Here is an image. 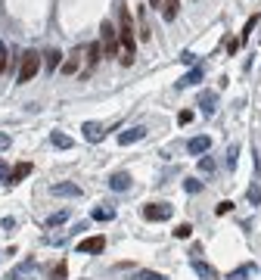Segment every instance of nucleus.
<instances>
[{"label": "nucleus", "mask_w": 261, "mask_h": 280, "mask_svg": "<svg viewBox=\"0 0 261 280\" xmlns=\"http://www.w3.org/2000/svg\"><path fill=\"white\" fill-rule=\"evenodd\" d=\"M227 165H230V168L237 165V146H230V152H227Z\"/></svg>", "instance_id": "nucleus-32"}, {"label": "nucleus", "mask_w": 261, "mask_h": 280, "mask_svg": "<svg viewBox=\"0 0 261 280\" xmlns=\"http://www.w3.org/2000/svg\"><path fill=\"white\" fill-rule=\"evenodd\" d=\"M41 72V56L35 53V50H28V53H22V66H19V84H28L35 75Z\"/></svg>", "instance_id": "nucleus-2"}, {"label": "nucleus", "mask_w": 261, "mask_h": 280, "mask_svg": "<svg viewBox=\"0 0 261 280\" xmlns=\"http://www.w3.org/2000/svg\"><path fill=\"white\" fill-rule=\"evenodd\" d=\"M103 249H106V237H87V240L78 243V252H81V256H96Z\"/></svg>", "instance_id": "nucleus-5"}, {"label": "nucleus", "mask_w": 261, "mask_h": 280, "mask_svg": "<svg viewBox=\"0 0 261 280\" xmlns=\"http://www.w3.org/2000/svg\"><path fill=\"white\" fill-rule=\"evenodd\" d=\"M103 50H106V56H112L115 50H118V28L112 22H103Z\"/></svg>", "instance_id": "nucleus-4"}, {"label": "nucleus", "mask_w": 261, "mask_h": 280, "mask_svg": "<svg viewBox=\"0 0 261 280\" xmlns=\"http://www.w3.org/2000/svg\"><path fill=\"white\" fill-rule=\"evenodd\" d=\"M112 218H115V209H103V206L93 209V221H112Z\"/></svg>", "instance_id": "nucleus-22"}, {"label": "nucleus", "mask_w": 261, "mask_h": 280, "mask_svg": "<svg viewBox=\"0 0 261 280\" xmlns=\"http://www.w3.org/2000/svg\"><path fill=\"white\" fill-rule=\"evenodd\" d=\"M177 10H180V0H165V4H162V19L165 22H174L177 19Z\"/></svg>", "instance_id": "nucleus-15"}, {"label": "nucleus", "mask_w": 261, "mask_h": 280, "mask_svg": "<svg viewBox=\"0 0 261 280\" xmlns=\"http://www.w3.org/2000/svg\"><path fill=\"white\" fill-rule=\"evenodd\" d=\"M100 53H103V44H90L87 47V69H93L100 63Z\"/></svg>", "instance_id": "nucleus-19"}, {"label": "nucleus", "mask_w": 261, "mask_h": 280, "mask_svg": "<svg viewBox=\"0 0 261 280\" xmlns=\"http://www.w3.org/2000/svg\"><path fill=\"white\" fill-rule=\"evenodd\" d=\"M199 171H205V174H212V171H215V162L208 159V156H205V159H199Z\"/></svg>", "instance_id": "nucleus-28"}, {"label": "nucleus", "mask_w": 261, "mask_h": 280, "mask_svg": "<svg viewBox=\"0 0 261 280\" xmlns=\"http://www.w3.org/2000/svg\"><path fill=\"white\" fill-rule=\"evenodd\" d=\"M50 140H53V146H59V149H72L75 146V140L69 134H62V131H53V137H50Z\"/></svg>", "instance_id": "nucleus-16"}, {"label": "nucleus", "mask_w": 261, "mask_h": 280, "mask_svg": "<svg viewBox=\"0 0 261 280\" xmlns=\"http://www.w3.org/2000/svg\"><path fill=\"white\" fill-rule=\"evenodd\" d=\"M4 69H7V53H4V56H0V72H4Z\"/></svg>", "instance_id": "nucleus-35"}, {"label": "nucleus", "mask_w": 261, "mask_h": 280, "mask_svg": "<svg viewBox=\"0 0 261 280\" xmlns=\"http://www.w3.org/2000/svg\"><path fill=\"white\" fill-rule=\"evenodd\" d=\"M50 190H53L56 196H81V187H78V184H72V181H62V184H53V187H50Z\"/></svg>", "instance_id": "nucleus-11"}, {"label": "nucleus", "mask_w": 261, "mask_h": 280, "mask_svg": "<svg viewBox=\"0 0 261 280\" xmlns=\"http://www.w3.org/2000/svg\"><path fill=\"white\" fill-rule=\"evenodd\" d=\"M66 218H69V212H56V215H50V218H47V227H56V224H62Z\"/></svg>", "instance_id": "nucleus-25"}, {"label": "nucleus", "mask_w": 261, "mask_h": 280, "mask_svg": "<svg viewBox=\"0 0 261 280\" xmlns=\"http://www.w3.org/2000/svg\"><path fill=\"white\" fill-rule=\"evenodd\" d=\"M255 271H258L255 265H240L237 271H230V280H246V277H252Z\"/></svg>", "instance_id": "nucleus-17"}, {"label": "nucleus", "mask_w": 261, "mask_h": 280, "mask_svg": "<svg viewBox=\"0 0 261 280\" xmlns=\"http://www.w3.org/2000/svg\"><path fill=\"white\" fill-rule=\"evenodd\" d=\"M187 149L193 152V156H199V152H208V149H212V137H208V134H199V137H193V140L187 143Z\"/></svg>", "instance_id": "nucleus-9"}, {"label": "nucleus", "mask_w": 261, "mask_h": 280, "mask_svg": "<svg viewBox=\"0 0 261 280\" xmlns=\"http://www.w3.org/2000/svg\"><path fill=\"white\" fill-rule=\"evenodd\" d=\"M174 209L168 206V202H149V206H143V218L146 221H171Z\"/></svg>", "instance_id": "nucleus-3"}, {"label": "nucleus", "mask_w": 261, "mask_h": 280, "mask_svg": "<svg viewBox=\"0 0 261 280\" xmlns=\"http://www.w3.org/2000/svg\"><path fill=\"white\" fill-rule=\"evenodd\" d=\"M10 146V134H0V149H7Z\"/></svg>", "instance_id": "nucleus-34"}, {"label": "nucleus", "mask_w": 261, "mask_h": 280, "mask_svg": "<svg viewBox=\"0 0 261 280\" xmlns=\"http://www.w3.org/2000/svg\"><path fill=\"white\" fill-rule=\"evenodd\" d=\"M143 137H146V128H143V125H137V128L121 131V134H118V143H121V146H130V143H137V140H143Z\"/></svg>", "instance_id": "nucleus-7"}, {"label": "nucleus", "mask_w": 261, "mask_h": 280, "mask_svg": "<svg viewBox=\"0 0 261 280\" xmlns=\"http://www.w3.org/2000/svg\"><path fill=\"white\" fill-rule=\"evenodd\" d=\"M215 100H218L215 94H202V97H199V106H202L205 115H212V112H215Z\"/></svg>", "instance_id": "nucleus-18"}, {"label": "nucleus", "mask_w": 261, "mask_h": 280, "mask_svg": "<svg viewBox=\"0 0 261 280\" xmlns=\"http://www.w3.org/2000/svg\"><path fill=\"white\" fill-rule=\"evenodd\" d=\"M230 209H233V202H218V209H215V212H218V215H227Z\"/></svg>", "instance_id": "nucleus-30"}, {"label": "nucleus", "mask_w": 261, "mask_h": 280, "mask_svg": "<svg viewBox=\"0 0 261 280\" xmlns=\"http://www.w3.org/2000/svg\"><path fill=\"white\" fill-rule=\"evenodd\" d=\"M78 63H81V47L69 53V59L62 63V72H66V75H75V72H78Z\"/></svg>", "instance_id": "nucleus-14"}, {"label": "nucleus", "mask_w": 261, "mask_h": 280, "mask_svg": "<svg viewBox=\"0 0 261 280\" xmlns=\"http://www.w3.org/2000/svg\"><path fill=\"white\" fill-rule=\"evenodd\" d=\"M28 174H31V162H19V165L7 174V184H19V181H25Z\"/></svg>", "instance_id": "nucleus-10"}, {"label": "nucleus", "mask_w": 261, "mask_h": 280, "mask_svg": "<svg viewBox=\"0 0 261 280\" xmlns=\"http://www.w3.org/2000/svg\"><path fill=\"white\" fill-rule=\"evenodd\" d=\"M193 271L199 274V280H218V271H215L212 265H205V262H199V259L193 262Z\"/></svg>", "instance_id": "nucleus-13"}, {"label": "nucleus", "mask_w": 261, "mask_h": 280, "mask_svg": "<svg viewBox=\"0 0 261 280\" xmlns=\"http://www.w3.org/2000/svg\"><path fill=\"white\" fill-rule=\"evenodd\" d=\"M177 121H180V125H187V121H193V112H190V109H184V112L177 115Z\"/></svg>", "instance_id": "nucleus-31"}, {"label": "nucleus", "mask_w": 261, "mask_h": 280, "mask_svg": "<svg viewBox=\"0 0 261 280\" xmlns=\"http://www.w3.org/2000/svg\"><path fill=\"white\" fill-rule=\"evenodd\" d=\"M56 66H62V53H59V50H50V53H47V69L56 72Z\"/></svg>", "instance_id": "nucleus-21"}, {"label": "nucleus", "mask_w": 261, "mask_h": 280, "mask_svg": "<svg viewBox=\"0 0 261 280\" xmlns=\"http://www.w3.org/2000/svg\"><path fill=\"white\" fill-rule=\"evenodd\" d=\"M190 234H193V227H190V224H180L177 231H174V237H177V240H187Z\"/></svg>", "instance_id": "nucleus-27"}, {"label": "nucleus", "mask_w": 261, "mask_h": 280, "mask_svg": "<svg viewBox=\"0 0 261 280\" xmlns=\"http://www.w3.org/2000/svg\"><path fill=\"white\" fill-rule=\"evenodd\" d=\"M7 53V47H4V41H0V56H4Z\"/></svg>", "instance_id": "nucleus-37"}, {"label": "nucleus", "mask_w": 261, "mask_h": 280, "mask_svg": "<svg viewBox=\"0 0 261 280\" xmlns=\"http://www.w3.org/2000/svg\"><path fill=\"white\" fill-rule=\"evenodd\" d=\"M118 44L124 47V53L134 56V25H130V13L124 7L118 13Z\"/></svg>", "instance_id": "nucleus-1"}, {"label": "nucleus", "mask_w": 261, "mask_h": 280, "mask_svg": "<svg viewBox=\"0 0 261 280\" xmlns=\"http://www.w3.org/2000/svg\"><path fill=\"white\" fill-rule=\"evenodd\" d=\"M84 140H90V143H100L103 137H106V125H100V121H84Z\"/></svg>", "instance_id": "nucleus-6"}, {"label": "nucleus", "mask_w": 261, "mask_h": 280, "mask_svg": "<svg viewBox=\"0 0 261 280\" xmlns=\"http://www.w3.org/2000/svg\"><path fill=\"white\" fill-rule=\"evenodd\" d=\"M28 271H35V262H25V265H19L16 271H10V274H7V280H22V277L28 274Z\"/></svg>", "instance_id": "nucleus-20"}, {"label": "nucleus", "mask_w": 261, "mask_h": 280, "mask_svg": "<svg viewBox=\"0 0 261 280\" xmlns=\"http://www.w3.org/2000/svg\"><path fill=\"white\" fill-rule=\"evenodd\" d=\"M165 4V0H149V7H162Z\"/></svg>", "instance_id": "nucleus-36"}, {"label": "nucleus", "mask_w": 261, "mask_h": 280, "mask_svg": "<svg viewBox=\"0 0 261 280\" xmlns=\"http://www.w3.org/2000/svg\"><path fill=\"white\" fill-rule=\"evenodd\" d=\"M109 190H115V193L130 190V174H127V171H115V174L109 177Z\"/></svg>", "instance_id": "nucleus-8"}, {"label": "nucleus", "mask_w": 261, "mask_h": 280, "mask_svg": "<svg viewBox=\"0 0 261 280\" xmlns=\"http://www.w3.org/2000/svg\"><path fill=\"white\" fill-rule=\"evenodd\" d=\"M255 25H258V16H249V22H246V28H243V35H240V44H246V41H249V35L255 32Z\"/></svg>", "instance_id": "nucleus-23"}, {"label": "nucleus", "mask_w": 261, "mask_h": 280, "mask_svg": "<svg viewBox=\"0 0 261 280\" xmlns=\"http://www.w3.org/2000/svg\"><path fill=\"white\" fill-rule=\"evenodd\" d=\"M249 202H252V206H258V202H261V187L258 184L249 187Z\"/></svg>", "instance_id": "nucleus-26"}, {"label": "nucleus", "mask_w": 261, "mask_h": 280, "mask_svg": "<svg viewBox=\"0 0 261 280\" xmlns=\"http://www.w3.org/2000/svg\"><path fill=\"white\" fill-rule=\"evenodd\" d=\"M7 174H10V168H7V162L0 159V181H7Z\"/></svg>", "instance_id": "nucleus-33"}, {"label": "nucleus", "mask_w": 261, "mask_h": 280, "mask_svg": "<svg viewBox=\"0 0 261 280\" xmlns=\"http://www.w3.org/2000/svg\"><path fill=\"white\" fill-rule=\"evenodd\" d=\"M134 280H168L165 274H159V271H137L134 274Z\"/></svg>", "instance_id": "nucleus-24"}, {"label": "nucleus", "mask_w": 261, "mask_h": 280, "mask_svg": "<svg viewBox=\"0 0 261 280\" xmlns=\"http://www.w3.org/2000/svg\"><path fill=\"white\" fill-rule=\"evenodd\" d=\"M184 187H187V193H199V190H202V184L196 181V177H187V184H184Z\"/></svg>", "instance_id": "nucleus-29"}, {"label": "nucleus", "mask_w": 261, "mask_h": 280, "mask_svg": "<svg viewBox=\"0 0 261 280\" xmlns=\"http://www.w3.org/2000/svg\"><path fill=\"white\" fill-rule=\"evenodd\" d=\"M202 75H205V69H202V66H193V69H190V72L184 75V78L177 81V87H193V84H196V81L202 78Z\"/></svg>", "instance_id": "nucleus-12"}]
</instances>
